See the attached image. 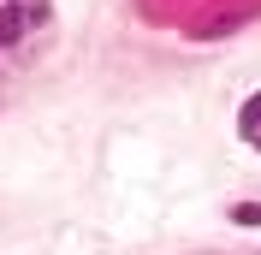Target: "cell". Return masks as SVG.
I'll return each mask as SVG.
<instances>
[{
    "label": "cell",
    "instance_id": "1",
    "mask_svg": "<svg viewBox=\"0 0 261 255\" xmlns=\"http://www.w3.org/2000/svg\"><path fill=\"white\" fill-rule=\"evenodd\" d=\"M18 36H24V12L18 6H0V48H12Z\"/></svg>",
    "mask_w": 261,
    "mask_h": 255
},
{
    "label": "cell",
    "instance_id": "2",
    "mask_svg": "<svg viewBox=\"0 0 261 255\" xmlns=\"http://www.w3.org/2000/svg\"><path fill=\"white\" fill-rule=\"evenodd\" d=\"M238 125H244V137H261V89L244 101V119H238Z\"/></svg>",
    "mask_w": 261,
    "mask_h": 255
},
{
    "label": "cell",
    "instance_id": "3",
    "mask_svg": "<svg viewBox=\"0 0 261 255\" xmlns=\"http://www.w3.org/2000/svg\"><path fill=\"white\" fill-rule=\"evenodd\" d=\"M231 220H238V225H261V202H238V208H231Z\"/></svg>",
    "mask_w": 261,
    "mask_h": 255
}]
</instances>
